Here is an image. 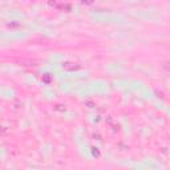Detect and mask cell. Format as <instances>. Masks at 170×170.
Here are the masks:
<instances>
[{"mask_svg":"<svg viewBox=\"0 0 170 170\" xmlns=\"http://www.w3.org/2000/svg\"><path fill=\"white\" fill-rule=\"evenodd\" d=\"M62 69L68 70V72H73V70L80 69V65H78L77 62H73V61H65L62 64Z\"/></svg>","mask_w":170,"mask_h":170,"instance_id":"cell-1","label":"cell"},{"mask_svg":"<svg viewBox=\"0 0 170 170\" xmlns=\"http://www.w3.org/2000/svg\"><path fill=\"white\" fill-rule=\"evenodd\" d=\"M54 110H57V112H65V105H54Z\"/></svg>","mask_w":170,"mask_h":170,"instance_id":"cell-2","label":"cell"},{"mask_svg":"<svg viewBox=\"0 0 170 170\" xmlns=\"http://www.w3.org/2000/svg\"><path fill=\"white\" fill-rule=\"evenodd\" d=\"M81 3H85V4H92L93 0H81Z\"/></svg>","mask_w":170,"mask_h":170,"instance_id":"cell-3","label":"cell"}]
</instances>
